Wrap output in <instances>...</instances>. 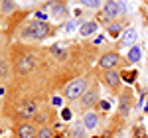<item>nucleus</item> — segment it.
<instances>
[{
    "label": "nucleus",
    "mask_w": 148,
    "mask_h": 138,
    "mask_svg": "<svg viewBox=\"0 0 148 138\" xmlns=\"http://www.w3.org/2000/svg\"><path fill=\"white\" fill-rule=\"evenodd\" d=\"M51 36H56V28L49 26L47 22H38V20H32V22L22 30V38L36 40V42L47 40V38H51Z\"/></svg>",
    "instance_id": "obj_1"
},
{
    "label": "nucleus",
    "mask_w": 148,
    "mask_h": 138,
    "mask_svg": "<svg viewBox=\"0 0 148 138\" xmlns=\"http://www.w3.org/2000/svg\"><path fill=\"white\" fill-rule=\"evenodd\" d=\"M103 14H105L109 20H114V18H119V16H125L126 14L125 0H105V2H103Z\"/></svg>",
    "instance_id": "obj_2"
},
{
    "label": "nucleus",
    "mask_w": 148,
    "mask_h": 138,
    "mask_svg": "<svg viewBox=\"0 0 148 138\" xmlns=\"http://www.w3.org/2000/svg\"><path fill=\"white\" fill-rule=\"evenodd\" d=\"M87 85H89V81L85 79V77L73 79V81H71V83L67 85V87H65V97H67L69 101L81 99V97H83V93L87 91Z\"/></svg>",
    "instance_id": "obj_3"
},
{
    "label": "nucleus",
    "mask_w": 148,
    "mask_h": 138,
    "mask_svg": "<svg viewBox=\"0 0 148 138\" xmlns=\"http://www.w3.org/2000/svg\"><path fill=\"white\" fill-rule=\"evenodd\" d=\"M44 10L49 14V18H53V20H65L69 16V6L67 2H63V0H57V2H47L46 6H44Z\"/></svg>",
    "instance_id": "obj_4"
},
{
    "label": "nucleus",
    "mask_w": 148,
    "mask_h": 138,
    "mask_svg": "<svg viewBox=\"0 0 148 138\" xmlns=\"http://www.w3.org/2000/svg\"><path fill=\"white\" fill-rule=\"evenodd\" d=\"M121 65V55L116 53V51H107V53H103L101 57H99V67L105 69V71H109V69H114Z\"/></svg>",
    "instance_id": "obj_5"
},
{
    "label": "nucleus",
    "mask_w": 148,
    "mask_h": 138,
    "mask_svg": "<svg viewBox=\"0 0 148 138\" xmlns=\"http://www.w3.org/2000/svg\"><path fill=\"white\" fill-rule=\"evenodd\" d=\"M97 103H99V89H97V87L87 89V91L83 93L81 101H79V105H81V109H83V111H89L93 105H97Z\"/></svg>",
    "instance_id": "obj_6"
},
{
    "label": "nucleus",
    "mask_w": 148,
    "mask_h": 138,
    "mask_svg": "<svg viewBox=\"0 0 148 138\" xmlns=\"http://www.w3.org/2000/svg\"><path fill=\"white\" fill-rule=\"evenodd\" d=\"M132 93H130V89H125L123 91V95H121V99H119V113L123 116H128L130 115V111H132Z\"/></svg>",
    "instance_id": "obj_7"
},
{
    "label": "nucleus",
    "mask_w": 148,
    "mask_h": 138,
    "mask_svg": "<svg viewBox=\"0 0 148 138\" xmlns=\"http://www.w3.org/2000/svg\"><path fill=\"white\" fill-rule=\"evenodd\" d=\"M34 67H36V57L34 55H22V57L18 59V63H16V71H18L20 75L30 73Z\"/></svg>",
    "instance_id": "obj_8"
},
{
    "label": "nucleus",
    "mask_w": 148,
    "mask_h": 138,
    "mask_svg": "<svg viewBox=\"0 0 148 138\" xmlns=\"http://www.w3.org/2000/svg\"><path fill=\"white\" fill-rule=\"evenodd\" d=\"M103 81H105V85L107 87H111V89H119L121 87V75L114 71V69H109V71H105L103 73Z\"/></svg>",
    "instance_id": "obj_9"
},
{
    "label": "nucleus",
    "mask_w": 148,
    "mask_h": 138,
    "mask_svg": "<svg viewBox=\"0 0 148 138\" xmlns=\"http://www.w3.org/2000/svg\"><path fill=\"white\" fill-rule=\"evenodd\" d=\"M18 115H20V118H32V116L38 115V107H36L34 101H24Z\"/></svg>",
    "instance_id": "obj_10"
},
{
    "label": "nucleus",
    "mask_w": 148,
    "mask_h": 138,
    "mask_svg": "<svg viewBox=\"0 0 148 138\" xmlns=\"http://www.w3.org/2000/svg\"><path fill=\"white\" fill-rule=\"evenodd\" d=\"M136 40H138V34H136L134 28H126L125 32H123V36H121V44L123 46H128V47L136 46Z\"/></svg>",
    "instance_id": "obj_11"
},
{
    "label": "nucleus",
    "mask_w": 148,
    "mask_h": 138,
    "mask_svg": "<svg viewBox=\"0 0 148 138\" xmlns=\"http://www.w3.org/2000/svg\"><path fill=\"white\" fill-rule=\"evenodd\" d=\"M99 30V22H81L79 26V36L81 38H89Z\"/></svg>",
    "instance_id": "obj_12"
},
{
    "label": "nucleus",
    "mask_w": 148,
    "mask_h": 138,
    "mask_svg": "<svg viewBox=\"0 0 148 138\" xmlns=\"http://www.w3.org/2000/svg\"><path fill=\"white\" fill-rule=\"evenodd\" d=\"M81 122L85 124L87 130H95V128L99 126V115H97V113H85Z\"/></svg>",
    "instance_id": "obj_13"
},
{
    "label": "nucleus",
    "mask_w": 148,
    "mask_h": 138,
    "mask_svg": "<svg viewBox=\"0 0 148 138\" xmlns=\"http://www.w3.org/2000/svg\"><path fill=\"white\" fill-rule=\"evenodd\" d=\"M140 59H142V47L140 46H132L126 51V61L128 63H138Z\"/></svg>",
    "instance_id": "obj_14"
},
{
    "label": "nucleus",
    "mask_w": 148,
    "mask_h": 138,
    "mask_svg": "<svg viewBox=\"0 0 148 138\" xmlns=\"http://www.w3.org/2000/svg\"><path fill=\"white\" fill-rule=\"evenodd\" d=\"M18 138H36V126H32V124H20L18 126Z\"/></svg>",
    "instance_id": "obj_15"
},
{
    "label": "nucleus",
    "mask_w": 148,
    "mask_h": 138,
    "mask_svg": "<svg viewBox=\"0 0 148 138\" xmlns=\"http://www.w3.org/2000/svg\"><path fill=\"white\" fill-rule=\"evenodd\" d=\"M123 32H125V28H123V24L121 22H113L107 26V34H109V38H121L123 36Z\"/></svg>",
    "instance_id": "obj_16"
},
{
    "label": "nucleus",
    "mask_w": 148,
    "mask_h": 138,
    "mask_svg": "<svg viewBox=\"0 0 148 138\" xmlns=\"http://www.w3.org/2000/svg\"><path fill=\"white\" fill-rule=\"evenodd\" d=\"M87 136V128L83 122H75L71 126V138H85Z\"/></svg>",
    "instance_id": "obj_17"
},
{
    "label": "nucleus",
    "mask_w": 148,
    "mask_h": 138,
    "mask_svg": "<svg viewBox=\"0 0 148 138\" xmlns=\"http://www.w3.org/2000/svg\"><path fill=\"white\" fill-rule=\"evenodd\" d=\"M79 4L83 8H89V10H99L101 8V0H79Z\"/></svg>",
    "instance_id": "obj_18"
},
{
    "label": "nucleus",
    "mask_w": 148,
    "mask_h": 138,
    "mask_svg": "<svg viewBox=\"0 0 148 138\" xmlns=\"http://www.w3.org/2000/svg\"><path fill=\"white\" fill-rule=\"evenodd\" d=\"M0 8H2L4 14H10V12L16 8V4H14V0H2V2H0Z\"/></svg>",
    "instance_id": "obj_19"
},
{
    "label": "nucleus",
    "mask_w": 148,
    "mask_h": 138,
    "mask_svg": "<svg viewBox=\"0 0 148 138\" xmlns=\"http://www.w3.org/2000/svg\"><path fill=\"white\" fill-rule=\"evenodd\" d=\"M47 18H49V14H47L44 8L34 12V20H38V22H47Z\"/></svg>",
    "instance_id": "obj_20"
},
{
    "label": "nucleus",
    "mask_w": 148,
    "mask_h": 138,
    "mask_svg": "<svg viewBox=\"0 0 148 138\" xmlns=\"http://www.w3.org/2000/svg\"><path fill=\"white\" fill-rule=\"evenodd\" d=\"M8 71H10V67H8V61L4 57H0V77L4 79V77H8Z\"/></svg>",
    "instance_id": "obj_21"
},
{
    "label": "nucleus",
    "mask_w": 148,
    "mask_h": 138,
    "mask_svg": "<svg viewBox=\"0 0 148 138\" xmlns=\"http://www.w3.org/2000/svg\"><path fill=\"white\" fill-rule=\"evenodd\" d=\"M38 138H53V128L44 126L40 132H38Z\"/></svg>",
    "instance_id": "obj_22"
},
{
    "label": "nucleus",
    "mask_w": 148,
    "mask_h": 138,
    "mask_svg": "<svg viewBox=\"0 0 148 138\" xmlns=\"http://www.w3.org/2000/svg\"><path fill=\"white\" fill-rule=\"evenodd\" d=\"M121 79L125 81V83H128V85H132L134 79H136V71H132V73H123V75H121Z\"/></svg>",
    "instance_id": "obj_23"
},
{
    "label": "nucleus",
    "mask_w": 148,
    "mask_h": 138,
    "mask_svg": "<svg viewBox=\"0 0 148 138\" xmlns=\"http://www.w3.org/2000/svg\"><path fill=\"white\" fill-rule=\"evenodd\" d=\"M134 138H146V130H144L142 126H138L136 132H134Z\"/></svg>",
    "instance_id": "obj_24"
},
{
    "label": "nucleus",
    "mask_w": 148,
    "mask_h": 138,
    "mask_svg": "<svg viewBox=\"0 0 148 138\" xmlns=\"http://www.w3.org/2000/svg\"><path fill=\"white\" fill-rule=\"evenodd\" d=\"M75 26H77V22H75V20H71V22H67L65 24V32H73V30H75Z\"/></svg>",
    "instance_id": "obj_25"
},
{
    "label": "nucleus",
    "mask_w": 148,
    "mask_h": 138,
    "mask_svg": "<svg viewBox=\"0 0 148 138\" xmlns=\"http://www.w3.org/2000/svg\"><path fill=\"white\" fill-rule=\"evenodd\" d=\"M61 118H63V120H69V118H71V109H63V111H61Z\"/></svg>",
    "instance_id": "obj_26"
},
{
    "label": "nucleus",
    "mask_w": 148,
    "mask_h": 138,
    "mask_svg": "<svg viewBox=\"0 0 148 138\" xmlns=\"http://www.w3.org/2000/svg\"><path fill=\"white\" fill-rule=\"evenodd\" d=\"M99 105H101V109H103V111H109V109H111V105L107 103V101H99Z\"/></svg>",
    "instance_id": "obj_27"
},
{
    "label": "nucleus",
    "mask_w": 148,
    "mask_h": 138,
    "mask_svg": "<svg viewBox=\"0 0 148 138\" xmlns=\"http://www.w3.org/2000/svg\"><path fill=\"white\" fill-rule=\"evenodd\" d=\"M103 42H105V38H103V36H99V38H95V40H93V44H95V46H101Z\"/></svg>",
    "instance_id": "obj_28"
},
{
    "label": "nucleus",
    "mask_w": 148,
    "mask_h": 138,
    "mask_svg": "<svg viewBox=\"0 0 148 138\" xmlns=\"http://www.w3.org/2000/svg\"><path fill=\"white\" fill-rule=\"evenodd\" d=\"M53 105H56V107H59V105H61V99H59V97H56V99H53Z\"/></svg>",
    "instance_id": "obj_29"
},
{
    "label": "nucleus",
    "mask_w": 148,
    "mask_h": 138,
    "mask_svg": "<svg viewBox=\"0 0 148 138\" xmlns=\"http://www.w3.org/2000/svg\"><path fill=\"white\" fill-rule=\"evenodd\" d=\"M47 2H57V0H47Z\"/></svg>",
    "instance_id": "obj_30"
},
{
    "label": "nucleus",
    "mask_w": 148,
    "mask_h": 138,
    "mask_svg": "<svg viewBox=\"0 0 148 138\" xmlns=\"http://www.w3.org/2000/svg\"><path fill=\"white\" fill-rule=\"evenodd\" d=\"M0 134H2V128H0Z\"/></svg>",
    "instance_id": "obj_31"
}]
</instances>
